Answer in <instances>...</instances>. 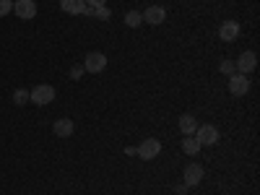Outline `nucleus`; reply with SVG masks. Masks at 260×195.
I'll list each match as a JSON object with an SVG mask.
<instances>
[{"instance_id":"nucleus-1","label":"nucleus","mask_w":260,"mask_h":195,"mask_svg":"<svg viewBox=\"0 0 260 195\" xmlns=\"http://www.w3.org/2000/svg\"><path fill=\"white\" fill-rule=\"evenodd\" d=\"M52 99H55V89H52V86H47V83H39V86H34V89L29 91V102H34L39 107L50 104Z\"/></svg>"},{"instance_id":"nucleus-2","label":"nucleus","mask_w":260,"mask_h":195,"mask_svg":"<svg viewBox=\"0 0 260 195\" xmlns=\"http://www.w3.org/2000/svg\"><path fill=\"white\" fill-rule=\"evenodd\" d=\"M136 154H138L141 159H146V161L156 159V156L161 154V141H156V138H146V141H141V146L136 148Z\"/></svg>"},{"instance_id":"nucleus-3","label":"nucleus","mask_w":260,"mask_h":195,"mask_svg":"<svg viewBox=\"0 0 260 195\" xmlns=\"http://www.w3.org/2000/svg\"><path fill=\"white\" fill-rule=\"evenodd\" d=\"M192 136L201 146H213L216 141H219V130H216L213 125H198V130H195Z\"/></svg>"},{"instance_id":"nucleus-4","label":"nucleus","mask_w":260,"mask_h":195,"mask_svg":"<svg viewBox=\"0 0 260 195\" xmlns=\"http://www.w3.org/2000/svg\"><path fill=\"white\" fill-rule=\"evenodd\" d=\"M250 91V78L242 76V73H234L229 76V94L232 96H245Z\"/></svg>"},{"instance_id":"nucleus-5","label":"nucleus","mask_w":260,"mask_h":195,"mask_svg":"<svg viewBox=\"0 0 260 195\" xmlns=\"http://www.w3.org/2000/svg\"><path fill=\"white\" fill-rule=\"evenodd\" d=\"M107 68V55L102 52H89L83 60V71H89V73H102Z\"/></svg>"},{"instance_id":"nucleus-6","label":"nucleus","mask_w":260,"mask_h":195,"mask_svg":"<svg viewBox=\"0 0 260 195\" xmlns=\"http://www.w3.org/2000/svg\"><path fill=\"white\" fill-rule=\"evenodd\" d=\"M255 65H257V57H255V52H252V50H247V52H242L240 57H237L234 68H237V73L247 76V73H252V71H255Z\"/></svg>"},{"instance_id":"nucleus-7","label":"nucleus","mask_w":260,"mask_h":195,"mask_svg":"<svg viewBox=\"0 0 260 195\" xmlns=\"http://www.w3.org/2000/svg\"><path fill=\"white\" fill-rule=\"evenodd\" d=\"M143 21L146 24H151V26H159V24H164V18H167V11L161 8V6H148L143 13Z\"/></svg>"},{"instance_id":"nucleus-8","label":"nucleus","mask_w":260,"mask_h":195,"mask_svg":"<svg viewBox=\"0 0 260 195\" xmlns=\"http://www.w3.org/2000/svg\"><path fill=\"white\" fill-rule=\"evenodd\" d=\"M13 11H16L18 18L29 21V18L37 16V3H34V0H16V3H13Z\"/></svg>"},{"instance_id":"nucleus-9","label":"nucleus","mask_w":260,"mask_h":195,"mask_svg":"<svg viewBox=\"0 0 260 195\" xmlns=\"http://www.w3.org/2000/svg\"><path fill=\"white\" fill-rule=\"evenodd\" d=\"M203 182V167L201 164H187L185 167V185L192 187V185H198Z\"/></svg>"},{"instance_id":"nucleus-10","label":"nucleus","mask_w":260,"mask_h":195,"mask_svg":"<svg viewBox=\"0 0 260 195\" xmlns=\"http://www.w3.org/2000/svg\"><path fill=\"white\" fill-rule=\"evenodd\" d=\"M60 8L71 16H83L86 13V0H60Z\"/></svg>"},{"instance_id":"nucleus-11","label":"nucleus","mask_w":260,"mask_h":195,"mask_svg":"<svg viewBox=\"0 0 260 195\" xmlns=\"http://www.w3.org/2000/svg\"><path fill=\"white\" fill-rule=\"evenodd\" d=\"M219 37L224 42H234L237 37H240V24H237V21H224L221 29H219Z\"/></svg>"},{"instance_id":"nucleus-12","label":"nucleus","mask_w":260,"mask_h":195,"mask_svg":"<svg viewBox=\"0 0 260 195\" xmlns=\"http://www.w3.org/2000/svg\"><path fill=\"white\" fill-rule=\"evenodd\" d=\"M52 130H55V136H60V138H71L73 136V120H68V117L55 120Z\"/></svg>"},{"instance_id":"nucleus-13","label":"nucleus","mask_w":260,"mask_h":195,"mask_svg":"<svg viewBox=\"0 0 260 195\" xmlns=\"http://www.w3.org/2000/svg\"><path fill=\"white\" fill-rule=\"evenodd\" d=\"M180 130H182V136H192L195 130H198V120H195L192 115H182L180 117Z\"/></svg>"},{"instance_id":"nucleus-14","label":"nucleus","mask_w":260,"mask_h":195,"mask_svg":"<svg viewBox=\"0 0 260 195\" xmlns=\"http://www.w3.org/2000/svg\"><path fill=\"white\" fill-rule=\"evenodd\" d=\"M201 148H203V146H201L198 141H195V136H185V141H182V151H185L187 156H195Z\"/></svg>"},{"instance_id":"nucleus-15","label":"nucleus","mask_w":260,"mask_h":195,"mask_svg":"<svg viewBox=\"0 0 260 195\" xmlns=\"http://www.w3.org/2000/svg\"><path fill=\"white\" fill-rule=\"evenodd\" d=\"M141 21H143L141 11H127V13H125V24H127L130 29H136V26H141Z\"/></svg>"},{"instance_id":"nucleus-16","label":"nucleus","mask_w":260,"mask_h":195,"mask_svg":"<svg viewBox=\"0 0 260 195\" xmlns=\"http://www.w3.org/2000/svg\"><path fill=\"white\" fill-rule=\"evenodd\" d=\"M91 16H96L99 21H107V18L112 16V11L107 8V6H99V8H94V11H91Z\"/></svg>"},{"instance_id":"nucleus-17","label":"nucleus","mask_w":260,"mask_h":195,"mask_svg":"<svg viewBox=\"0 0 260 195\" xmlns=\"http://www.w3.org/2000/svg\"><path fill=\"white\" fill-rule=\"evenodd\" d=\"M219 68H221V73H224V76H234V73H237V68H234V62H232V60H224V62L219 65Z\"/></svg>"},{"instance_id":"nucleus-18","label":"nucleus","mask_w":260,"mask_h":195,"mask_svg":"<svg viewBox=\"0 0 260 195\" xmlns=\"http://www.w3.org/2000/svg\"><path fill=\"white\" fill-rule=\"evenodd\" d=\"M13 102H16V104H26V102H29V91H24V89H16Z\"/></svg>"},{"instance_id":"nucleus-19","label":"nucleus","mask_w":260,"mask_h":195,"mask_svg":"<svg viewBox=\"0 0 260 195\" xmlns=\"http://www.w3.org/2000/svg\"><path fill=\"white\" fill-rule=\"evenodd\" d=\"M13 11V0H0V16H8Z\"/></svg>"},{"instance_id":"nucleus-20","label":"nucleus","mask_w":260,"mask_h":195,"mask_svg":"<svg viewBox=\"0 0 260 195\" xmlns=\"http://www.w3.org/2000/svg\"><path fill=\"white\" fill-rule=\"evenodd\" d=\"M83 73H86V71H83V65H73V68H71V78H73V81H78Z\"/></svg>"},{"instance_id":"nucleus-21","label":"nucleus","mask_w":260,"mask_h":195,"mask_svg":"<svg viewBox=\"0 0 260 195\" xmlns=\"http://www.w3.org/2000/svg\"><path fill=\"white\" fill-rule=\"evenodd\" d=\"M99 6H107V0H86V8H99Z\"/></svg>"}]
</instances>
